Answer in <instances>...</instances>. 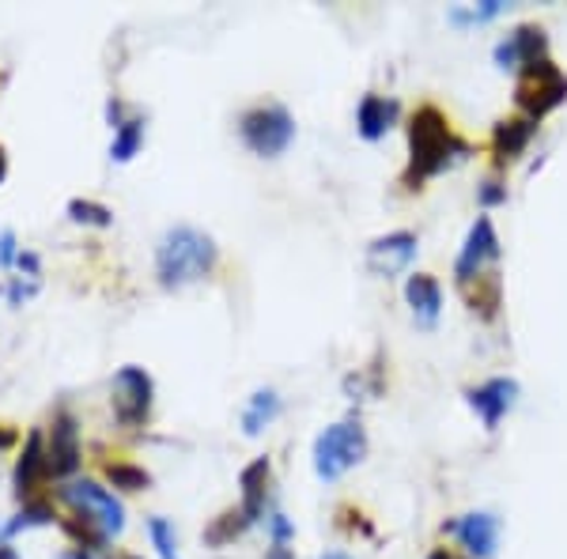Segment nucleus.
I'll use <instances>...</instances> for the list:
<instances>
[{"mask_svg": "<svg viewBox=\"0 0 567 559\" xmlns=\"http://www.w3.org/2000/svg\"><path fill=\"white\" fill-rule=\"evenodd\" d=\"M469 409L477 412V417L484 420V427L496 431L500 420L507 417L510 409H515L518 401V382L515 378H489L484 386L469 389Z\"/></svg>", "mask_w": 567, "mask_h": 559, "instance_id": "13", "label": "nucleus"}, {"mask_svg": "<svg viewBox=\"0 0 567 559\" xmlns=\"http://www.w3.org/2000/svg\"><path fill=\"white\" fill-rule=\"evenodd\" d=\"M533 133H538V122H530V117H503L496 129H492V156H496V166L518 163L522 151L530 148Z\"/></svg>", "mask_w": 567, "mask_h": 559, "instance_id": "15", "label": "nucleus"}, {"mask_svg": "<svg viewBox=\"0 0 567 559\" xmlns=\"http://www.w3.org/2000/svg\"><path fill=\"white\" fill-rule=\"evenodd\" d=\"M515 102L522 110V117L530 122H541L553 110H560L567 102V76L564 69L556 65L553 58H541L533 65L518 69V84H515Z\"/></svg>", "mask_w": 567, "mask_h": 559, "instance_id": "3", "label": "nucleus"}, {"mask_svg": "<svg viewBox=\"0 0 567 559\" xmlns=\"http://www.w3.org/2000/svg\"><path fill=\"white\" fill-rule=\"evenodd\" d=\"M50 522H53V507L50 502H42V499H35V502H27V507H23L0 533L12 537V533H20V530H35V525H50Z\"/></svg>", "mask_w": 567, "mask_h": 559, "instance_id": "25", "label": "nucleus"}, {"mask_svg": "<svg viewBox=\"0 0 567 559\" xmlns=\"http://www.w3.org/2000/svg\"><path fill=\"white\" fill-rule=\"evenodd\" d=\"M46 458H50V473L53 476H69L79 469V427L76 417L69 409H58L50 420V438H46Z\"/></svg>", "mask_w": 567, "mask_h": 559, "instance_id": "9", "label": "nucleus"}, {"mask_svg": "<svg viewBox=\"0 0 567 559\" xmlns=\"http://www.w3.org/2000/svg\"><path fill=\"white\" fill-rule=\"evenodd\" d=\"M58 559H95V556L84 552V548H69V552H61Z\"/></svg>", "mask_w": 567, "mask_h": 559, "instance_id": "35", "label": "nucleus"}, {"mask_svg": "<svg viewBox=\"0 0 567 559\" xmlns=\"http://www.w3.org/2000/svg\"><path fill=\"white\" fill-rule=\"evenodd\" d=\"M266 559H292V552H287V545H273Z\"/></svg>", "mask_w": 567, "mask_h": 559, "instance_id": "34", "label": "nucleus"}, {"mask_svg": "<svg viewBox=\"0 0 567 559\" xmlns=\"http://www.w3.org/2000/svg\"><path fill=\"white\" fill-rule=\"evenodd\" d=\"M503 12V0H484V4L469 8V12H461V8H454L451 12V23H484L492 20V15Z\"/></svg>", "mask_w": 567, "mask_h": 559, "instance_id": "28", "label": "nucleus"}, {"mask_svg": "<svg viewBox=\"0 0 567 559\" xmlns=\"http://www.w3.org/2000/svg\"><path fill=\"white\" fill-rule=\"evenodd\" d=\"M466 156H473V148H469L466 137H458L451 117L439 107H420L409 117V166H405L402 178L405 189H420L428 178L461 163Z\"/></svg>", "mask_w": 567, "mask_h": 559, "instance_id": "1", "label": "nucleus"}, {"mask_svg": "<svg viewBox=\"0 0 567 559\" xmlns=\"http://www.w3.org/2000/svg\"><path fill=\"white\" fill-rule=\"evenodd\" d=\"M500 253H503V246H500V235H496V227H492V220L489 215H477V223L466 235V246H461L458 261H454V276H458V284H469V280L492 273Z\"/></svg>", "mask_w": 567, "mask_h": 559, "instance_id": "8", "label": "nucleus"}, {"mask_svg": "<svg viewBox=\"0 0 567 559\" xmlns=\"http://www.w3.org/2000/svg\"><path fill=\"white\" fill-rule=\"evenodd\" d=\"M405 299H409L417 322L435 325L439 310H443V287H439L435 276H431V273H412L409 280H405Z\"/></svg>", "mask_w": 567, "mask_h": 559, "instance_id": "17", "label": "nucleus"}, {"mask_svg": "<svg viewBox=\"0 0 567 559\" xmlns=\"http://www.w3.org/2000/svg\"><path fill=\"white\" fill-rule=\"evenodd\" d=\"M65 533L79 541V548H102L110 541L107 533H102L99 525H95L91 518H84V514H69L65 518Z\"/></svg>", "mask_w": 567, "mask_h": 559, "instance_id": "26", "label": "nucleus"}, {"mask_svg": "<svg viewBox=\"0 0 567 559\" xmlns=\"http://www.w3.org/2000/svg\"><path fill=\"white\" fill-rule=\"evenodd\" d=\"M61 499L69 502L76 514L91 518L95 525H99L107 537H118V533L125 530V507L114 499V492L102 488V484L95 481H69L65 488H61Z\"/></svg>", "mask_w": 567, "mask_h": 559, "instance_id": "7", "label": "nucleus"}, {"mask_svg": "<svg viewBox=\"0 0 567 559\" xmlns=\"http://www.w3.org/2000/svg\"><path fill=\"white\" fill-rule=\"evenodd\" d=\"M417 258V235L412 231H390L367 246V269L374 276H397Z\"/></svg>", "mask_w": 567, "mask_h": 559, "instance_id": "11", "label": "nucleus"}, {"mask_svg": "<svg viewBox=\"0 0 567 559\" xmlns=\"http://www.w3.org/2000/svg\"><path fill=\"white\" fill-rule=\"evenodd\" d=\"M541 58H548V38L538 23H522V27L510 30V35L496 46L500 69H526Z\"/></svg>", "mask_w": 567, "mask_h": 559, "instance_id": "12", "label": "nucleus"}, {"mask_svg": "<svg viewBox=\"0 0 567 559\" xmlns=\"http://www.w3.org/2000/svg\"><path fill=\"white\" fill-rule=\"evenodd\" d=\"M322 559H353V556H345V552H330V556H322Z\"/></svg>", "mask_w": 567, "mask_h": 559, "instance_id": "38", "label": "nucleus"}, {"mask_svg": "<svg viewBox=\"0 0 567 559\" xmlns=\"http://www.w3.org/2000/svg\"><path fill=\"white\" fill-rule=\"evenodd\" d=\"M363 458H367V431L359 420L330 423L315 438V473L322 481H337V476H345Z\"/></svg>", "mask_w": 567, "mask_h": 559, "instance_id": "4", "label": "nucleus"}, {"mask_svg": "<svg viewBox=\"0 0 567 559\" xmlns=\"http://www.w3.org/2000/svg\"><path fill=\"white\" fill-rule=\"evenodd\" d=\"M238 137H243L254 156L276 159L292 148L295 117L287 114V107H281V102H261V107H250L238 117Z\"/></svg>", "mask_w": 567, "mask_h": 559, "instance_id": "5", "label": "nucleus"}, {"mask_svg": "<svg viewBox=\"0 0 567 559\" xmlns=\"http://www.w3.org/2000/svg\"><path fill=\"white\" fill-rule=\"evenodd\" d=\"M8 178V156H4V148H0V182Z\"/></svg>", "mask_w": 567, "mask_h": 559, "instance_id": "37", "label": "nucleus"}, {"mask_svg": "<svg viewBox=\"0 0 567 559\" xmlns=\"http://www.w3.org/2000/svg\"><path fill=\"white\" fill-rule=\"evenodd\" d=\"M0 559H20V552L12 545H0Z\"/></svg>", "mask_w": 567, "mask_h": 559, "instance_id": "36", "label": "nucleus"}, {"mask_svg": "<svg viewBox=\"0 0 567 559\" xmlns=\"http://www.w3.org/2000/svg\"><path fill=\"white\" fill-rule=\"evenodd\" d=\"M140 144H144V122L140 117H130V122L114 129V140H110V159H114V163H130V159L140 151Z\"/></svg>", "mask_w": 567, "mask_h": 559, "instance_id": "22", "label": "nucleus"}, {"mask_svg": "<svg viewBox=\"0 0 567 559\" xmlns=\"http://www.w3.org/2000/svg\"><path fill=\"white\" fill-rule=\"evenodd\" d=\"M20 261V246H15L12 231H0V269H12Z\"/></svg>", "mask_w": 567, "mask_h": 559, "instance_id": "30", "label": "nucleus"}, {"mask_svg": "<svg viewBox=\"0 0 567 559\" xmlns=\"http://www.w3.org/2000/svg\"><path fill=\"white\" fill-rule=\"evenodd\" d=\"M215 261H220V250H215L212 235L197 227H171L156 246V276L171 291L205 280L215 269Z\"/></svg>", "mask_w": 567, "mask_h": 559, "instance_id": "2", "label": "nucleus"}, {"mask_svg": "<svg viewBox=\"0 0 567 559\" xmlns=\"http://www.w3.org/2000/svg\"><path fill=\"white\" fill-rule=\"evenodd\" d=\"M269 533H273V545H287L295 537V525L287 522V514L276 510V514H269Z\"/></svg>", "mask_w": 567, "mask_h": 559, "instance_id": "29", "label": "nucleus"}, {"mask_svg": "<svg viewBox=\"0 0 567 559\" xmlns=\"http://www.w3.org/2000/svg\"><path fill=\"white\" fill-rule=\"evenodd\" d=\"M151 401H156V382L144 367H122L110 382V405L122 427H144L151 417Z\"/></svg>", "mask_w": 567, "mask_h": 559, "instance_id": "6", "label": "nucleus"}, {"mask_svg": "<svg viewBox=\"0 0 567 559\" xmlns=\"http://www.w3.org/2000/svg\"><path fill=\"white\" fill-rule=\"evenodd\" d=\"M397 117V102L382 99V95H363L359 99V110H356V129L363 140H382L390 133Z\"/></svg>", "mask_w": 567, "mask_h": 559, "instance_id": "18", "label": "nucleus"}, {"mask_svg": "<svg viewBox=\"0 0 567 559\" xmlns=\"http://www.w3.org/2000/svg\"><path fill=\"white\" fill-rule=\"evenodd\" d=\"M428 559H466V556L451 552V548H435V552H428Z\"/></svg>", "mask_w": 567, "mask_h": 559, "instance_id": "33", "label": "nucleus"}, {"mask_svg": "<svg viewBox=\"0 0 567 559\" xmlns=\"http://www.w3.org/2000/svg\"><path fill=\"white\" fill-rule=\"evenodd\" d=\"M46 476H50V458H46V435H42V431H30L27 443H23L20 461H15V473H12L15 495H20L23 507L38 499V488H42Z\"/></svg>", "mask_w": 567, "mask_h": 559, "instance_id": "10", "label": "nucleus"}, {"mask_svg": "<svg viewBox=\"0 0 567 559\" xmlns=\"http://www.w3.org/2000/svg\"><path fill=\"white\" fill-rule=\"evenodd\" d=\"M507 201V186H500V182H484L481 186V204L484 209H492V204H503Z\"/></svg>", "mask_w": 567, "mask_h": 559, "instance_id": "31", "label": "nucleus"}, {"mask_svg": "<svg viewBox=\"0 0 567 559\" xmlns=\"http://www.w3.org/2000/svg\"><path fill=\"white\" fill-rule=\"evenodd\" d=\"M102 473H107V481L114 484L118 492H144L151 484L148 469L130 465V461H107V465H102Z\"/></svg>", "mask_w": 567, "mask_h": 559, "instance_id": "23", "label": "nucleus"}, {"mask_svg": "<svg viewBox=\"0 0 567 559\" xmlns=\"http://www.w3.org/2000/svg\"><path fill=\"white\" fill-rule=\"evenodd\" d=\"M269 484H273V465H269V458H258L250 461V465L238 473V488H243V514L250 518V522H258L261 514H266V502H269Z\"/></svg>", "mask_w": 567, "mask_h": 559, "instance_id": "16", "label": "nucleus"}, {"mask_svg": "<svg viewBox=\"0 0 567 559\" xmlns=\"http://www.w3.org/2000/svg\"><path fill=\"white\" fill-rule=\"evenodd\" d=\"M65 212L72 223H84V227H110V223H114V212H110L107 204L87 201V197H72Z\"/></svg>", "mask_w": 567, "mask_h": 559, "instance_id": "24", "label": "nucleus"}, {"mask_svg": "<svg viewBox=\"0 0 567 559\" xmlns=\"http://www.w3.org/2000/svg\"><path fill=\"white\" fill-rule=\"evenodd\" d=\"M118 559H140V556H118Z\"/></svg>", "mask_w": 567, "mask_h": 559, "instance_id": "39", "label": "nucleus"}, {"mask_svg": "<svg viewBox=\"0 0 567 559\" xmlns=\"http://www.w3.org/2000/svg\"><path fill=\"white\" fill-rule=\"evenodd\" d=\"M20 443V435H15L12 427H4V423H0V450H8V446H15Z\"/></svg>", "mask_w": 567, "mask_h": 559, "instance_id": "32", "label": "nucleus"}, {"mask_svg": "<svg viewBox=\"0 0 567 559\" xmlns=\"http://www.w3.org/2000/svg\"><path fill=\"white\" fill-rule=\"evenodd\" d=\"M461 295H466V302H469L473 314H481L484 322H492V318L500 314V299H503L496 269L484 273V276H477V280H469V284H461Z\"/></svg>", "mask_w": 567, "mask_h": 559, "instance_id": "19", "label": "nucleus"}, {"mask_svg": "<svg viewBox=\"0 0 567 559\" xmlns=\"http://www.w3.org/2000/svg\"><path fill=\"white\" fill-rule=\"evenodd\" d=\"M451 533L461 541V548L477 559H492L500 548V522L489 510H473V514L458 518V522L451 525Z\"/></svg>", "mask_w": 567, "mask_h": 559, "instance_id": "14", "label": "nucleus"}, {"mask_svg": "<svg viewBox=\"0 0 567 559\" xmlns=\"http://www.w3.org/2000/svg\"><path fill=\"white\" fill-rule=\"evenodd\" d=\"M276 417H281V397H276V389H258L243 412V431L254 438V435H261Z\"/></svg>", "mask_w": 567, "mask_h": 559, "instance_id": "20", "label": "nucleus"}, {"mask_svg": "<svg viewBox=\"0 0 567 559\" xmlns=\"http://www.w3.org/2000/svg\"><path fill=\"white\" fill-rule=\"evenodd\" d=\"M151 545H156L159 559H178V537H174V525L167 518H151L148 522Z\"/></svg>", "mask_w": 567, "mask_h": 559, "instance_id": "27", "label": "nucleus"}, {"mask_svg": "<svg viewBox=\"0 0 567 559\" xmlns=\"http://www.w3.org/2000/svg\"><path fill=\"white\" fill-rule=\"evenodd\" d=\"M250 518L243 514V507H231V510H223L220 518L209 525V533H205V541H209L212 548H223L227 541H235V537H243L246 530H250Z\"/></svg>", "mask_w": 567, "mask_h": 559, "instance_id": "21", "label": "nucleus"}]
</instances>
